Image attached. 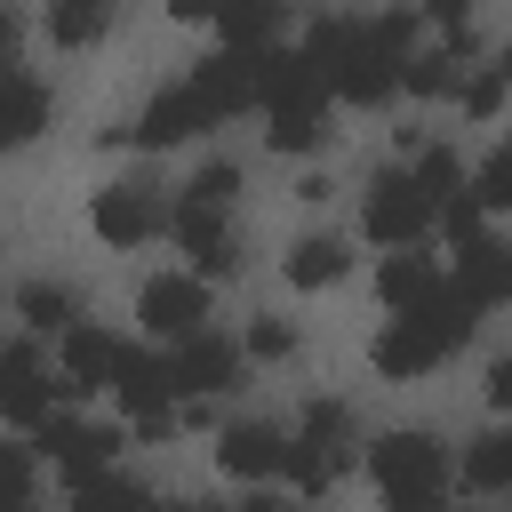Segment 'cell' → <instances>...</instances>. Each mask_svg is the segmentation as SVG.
<instances>
[{"mask_svg": "<svg viewBox=\"0 0 512 512\" xmlns=\"http://www.w3.org/2000/svg\"><path fill=\"white\" fill-rule=\"evenodd\" d=\"M184 200H208V208H232V200H240V168H232V160H208V168H200V176L184 184Z\"/></svg>", "mask_w": 512, "mask_h": 512, "instance_id": "f1b7e54d", "label": "cell"}, {"mask_svg": "<svg viewBox=\"0 0 512 512\" xmlns=\"http://www.w3.org/2000/svg\"><path fill=\"white\" fill-rule=\"evenodd\" d=\"M296 56L320 72L328 104H360L368 112V104H384L400 88V64L416 56V16L408 8H384V16H320Z\"/></svg>", "mask_w": 512, "mask_h": 512, "instance_id": "6da1fadb", "label": "cell"}, {"mask_svg": "<svg viewBox=\"0 0 512 512\" xmlns=\"http://www.w3.org/2000/svg\"><path fill=\"white\" fill-rule=\"evenodd\" d=\"M104 16L112 8H96V0H56L48 32H56V48H88V40H104Z\"/></svg>", "mask_w": 512, "mask_h": 512, "instance_id": "484cf974", "label": "cell"}, {"mask_svg": "<svg viewBox=\"0 0 512 512\" xmlns=\"http://www.w3.org/2000/svg\"><path fill=\"white\" fill-rule=\"evenodd\" d=\"M448 288H456L472 312L504 304V296H512V248H504V240H488V232H480V240H464V248H456V272H448Z\"/></svg>", "mask_w": 512, "mask_h": 512, "instance_id": "9a60e30c", "label": "cell"}, {"mask_svg": "<svg viewBox=\"0 0 512 512\" xmlns=\"http://www.w3.org/2000/svg\"><path fill=\"white\" fill-rule=\"evenodd\" d=\"M480 328V312L440 280L424 304H408V312H392L384 328H376V344H368V360L384 368V376H424V368H440L448 352H464V336Z\"/></svg>", "mask_w": 512, "mask_h": 512, "instance_id": "7a4b0ae2", "label": "cell"}, {"mask_svg": "<svg viewBox=\"0 0 512 512\" xmlns=\"http://www.w3.org/2000/svg\"><path fill=\"white\" fill-rule=\"evenodd\" d=\"M432 224H448V240H456V248H464V240H480V200H472V192H448V200H440V216H432Z\"/></svg>", "mask_w": 512, "mask_h": 512, "instance_id": "4dcf8cb0", "label": "cell"}, {"mask_svg": "<svg viewBox=\"0 0 512 512\" xmlns=\"http://www.w3.org/2000/svg\"><path fill=\"white\" fill-rule=\"evenodd\" d=\"M48 128V88L16 64H0V152H24Z\"/></svg>", "mask_w": 512, "mask_h": 512, "instance_id": "e0dca14e", "label": "cell"}, {"mask_svg": "<svg viewBox=\"0 0 512 512\" xmlns=\"http://www.w3.org/2000/svg\"><path fill=\"white\" fill-rule=\"evenodd\" d=\"M240 512H304V504H296V496H248Z\"/></svg>", "mask_w": 512, "mask_h": 512, "instance_id": "d590c367", "label": "cell"}, {"mask_svg": "<svg viewBox=\"0 0 512 512\" xmlns=\"http://www.w3.org/2000/svg\"><path fill=\"white\" fill-rule=\"evenodd\" d=\"M136 320H144V336H168V344L200 336V328H208V280H200V272H160V280H144Z\"/></svg>", "mask_w": 512, "mask_h": 512, "instance_id": "9c48e42d", "label": "cell"}, {"mask_svg": "<svg viewBox=\"0 0 512 512\" xmlns=\"http://www.w3.org/2000/svg\"><path fill=\"white\" fill-rule=\"evenodd\" d=\"M232 376H240V344H224L216 328L184 336L176 360H168V392H176V400H208V392H224Z\"/></svg>", "mask_w": 512, "mask_h": 512, "instance_id": "7c38bea8", "label": "cell"}, {"mask_svg": "<svg viewBox=\"0 0 512 512\" xmlns=\"http://www.w3.org/2000/svg\"><path fill=\"white\" fill-rule=\"evenodd\" d=\"M96 8H112V0H96Z\"/></svg>", "mask_w": 512, "mask_h": 512, "instance_id": "b9f144b4", "label": "cell"}, {"mask_svg": "<svg viewBox=\"0 0 512 512\" xmlns=\"http://www.w3.org/2000/svg\"><path fill=\"white\" fill-rule=\"evenodd\" d=\"M48 416H56V376L40 368L32 344H8V352H0V424L40 432Z\"/></svg>", "mask_w": 512, "mask_h": 512, "instance_id": "8fae6325", "label": "cell"}, {"mask_svg": "<svg viewBox=\"0 0 512 512\" xmlns=\"http://www.w3.org/2000/svg\"><path fill=\"white\" fill-rule=\"evenodd\" d=\"M456 104H464L472 120H496V104H504V72L488 64V72H472V80H456Z\"/></svg>", "mask_w": 512, "mask_h": 512, "instance_id": "f546056e", "label": "cell"}, {"mask_svg": "<svg viewBox=\"0 0 512 512\" xmlns=\"http://www.w3.org/2000/svg\"><path fill=\"white\" fill-rule=\"evenodd\" d=\"M464 192L480 200V216H512V136L480 160V176H464Z\"/></svg>", "mask_w": 512, "mask_h": 512, "instance_id": "cb8c5ba5", "label": "cell"}, {"mask_svg": "<svg viewBox=\"0 0 512 512\" xmlns=\"http://www.w3.org/2000/svg\"><path fill=\"white\" fill-rule=\"evenodd\" d=\"M8 56H16V8L0 0V64H8Z\"/></svg>", "mask_w": 512, "mask_h": 512, "instance_id": "8d00e7d4", "label": "cell"}, {"mask_svg": "<svg viewBox=\"0 0 512 512\" xmlns=\"http://www.w3.org/2000/svg\"><path fill=\"white\" fill-rule=\"evenodd\" d=\"M216 128V112H208V96H200V80H176V88H160L136 120H120V128H104V144H136V152H168V144H184V136H208Z\"/></svg>", "mask_w": 512, "mask_h": 512, "instance_id": "8992f818", "label": "cell"}, {"mask_svg": "<svg viewBox=\"0 0 512 512\" xmlns=\"http://www.w3.org/2000/svg\"><path fill=\"white\" fill-rule=\"evenodd\" d=\"M168 512H224V504H208V496H184V504H168Z\"/></svg>", "mask_w": 512, "mask_h": 512, "instance_id": "74e56055", "label": "cell"}, {"mask_svg": "<svg viewBox=\"0 0 512 512\" xmlns=\"http://www.w3.org/2000/svg\"><path fill=\"white\" fill-rule=\"evenodd\" d=\"M400 88H408L416 104L448 96V88H456V56H448V48H424V56H408V64H400Z\"/></svg>", "mask_w": 512, "mask_h": 512, "instance_id": "d4e9b609", "label": "cell"}, {"mask_svg": "<svg viewBox=\"0 0 512 512\" xmlns=\"http://www.w3.org/2000/svg\"><path fill=\"white\" fill-rule=\"evenodd\" d=\"M344 272H352V248L328 240V232H304V240L288 248V280H296V288H336Z\"/></svg>", "mask_w": 512, "mask_h": 512, "instance_id": "ffe728a7", "label": "cell"}, {"mask_svg": "<svg viewBox=\"0 0 512 512\" xmlns=\"http://www.w3.org/2000/svg\"><path fill=\"white\" fill-rule=\"evenodd\" d=\"M0 512H32V496H0Z\"/></svg>", "mask_w": 512, "mask_h": 512, "instance_id": "ab89813d", "label": "cell"}, {"mask_svg": "<svg viewBox=\"0 0 512 512\" xmlns=\"http://www.w3.org/2000/svg\"><path fill=\"white\" fill-rule=\"evenodd\" d=\"M216 32H224V48H272V32H280V0H224Z\"/></svg>", "mask_w": 512, "mask_h": 512, "instance_id": "44dd1931", "label": "cell"}, {"mask_svg": "<svg viewBox=\"0 0 512 512\" xmlns=\"http://www.w3.org/2000/svg\"><path fill=\"white\" fill-rule=\"evenodd\" d=\"M440 280H448L440 256H424V248H392L384 272H376V296H384V312H408V304H424Z\"/></svg>", "mask_w": 512, "mask_h": 512, "instance_id": "ac0fdd59", "label": "cell"}, {"mask_svg": "<svg viewBox=\"0 0 512 512\" xmlns=\"http://www.w3.org/2000/svg\"><path fill=\"white\" fill-rule=\"evenodd\" d=\"M464 488L472 496H504L512 488V432H488L464 448Z\"/></svg>", "mask_w": 512, "mask_h": 512, "instance_id": "7402d4cb", "label": "cell"}, {"mask_svg": "<svg viewBox=\"0 0 512 512\" xmlns=\"http://www.w3.org/2000/svg\"><path fill=\"white\" fill-rule=\"evenodd\" d=\"M112 360H120V344L104 336V328H64V368H56V392H112Z\"/></svg>", "mask_w": 512, "mask_h": 512, "instance_id": "2e32d148", "label": "cell"}, {"mask_svg": "<svg viewBox=\"0 0 512 512\" xmlns=\"http://www.w3.org/2000/svg\"><path fill=\"white\" fill-rule=\"evenodd\" d=\"M240 352H248V360H288V352H296V328H288V320H272V312H256V320H248V336H240Z\"/></svg>", "mask_w": 512, "mask_h": 512, "instance_id": "83f0119b", "label": "cell"}, {"mask_svg": "<svg viewBox=\"0 0 512 512\" xmlns=\"http://www.w3.org/2000/svg\"><path fill=\"white\" fill-rule=\"evenodd\" d=\"M368 480L384 488V504H392V512L432 504V496L448 488V448H440L432 432H384V440L368 448Z\"/></svg>", "mask_w": 512, "mask_h": 512, "instance_id": "277c9868", "label": "cell"}, {"mask_svg": "<svg viewBox=\"0 0 512 512\" xmlns=\"http://www.w3.org/2000/svg\"><path fill=\"white\" fill-rule=\"evenodd\" d=\"M168 232H176V248L192 256V272H200V280H232V272H240L232 208H208V200H176V208H168Z\"/></svg>", "mask_w": 512, "mask_h": 512, "instance_id": "ba28073f", "label": "cell"}, {"mask_svg": "<svg viewBox=\"0 0 512 512\" xmlns=\"http://www.w3.org/2000/svg\"><path fill=\"white\" fill-rule=\"evenodd\" d=\"M344 456H352V408L344 400H312L296 440H288V464L280 480H296V496H328L344 480Z\"/></svg>", "mask_w": 512, "mask_h": 512, "instance_id": "3957f363", "label": "cell"}, {"mask_svg": "<svg viewBox=\"0 0 512 512\" xmlns=\"http://www.w3.org/2000/svg\"><path fill=\"white\" fill-rule=\"evenodd\" d=\"M0 496H32V448L0 440Z\"/></svg>", "mask_w": 512, "mask_h": 512, "instance_id": "1f68e13d", "label": "cell"}, {"mask_svg": "<svg viewBox=\"0 0 512 512\" xmlns=\"http://www.w3.org/2000/svg\"><path fill=\"white\" fill-rule=\"evenodd\" d=\"M88 216H96V240H112V248H136V240H152L168 224V208H160L152 184H104Z\"/></svg>", "mask_w": 512, "mask_h": 512, "instance_id": "5bb4252c", "label": "cell"}, {"mask_svg": "<svg viewBox=\"0 0 512 512\" xmlns=\"http://www.w3.org/2000/svg\"><path fill=\"white\" fill-rule=\"evenodd\" d=\"M408 512H456V504H448V496H432V504H408Z\"/></svg>", "mask_w": 512, "mask_h": 512, "instance_id": "f35d334b", "label": "cell"}, {"mask_svg": "<svg viewBox=\"0 0 512 512\" xmlns=\"http://www.w3.org/2000/svg\"><path fill=\"white\" fill-rule=\"evenodd\" d=\"M496 72H504V88H512V56H504V64H496Z\"/></svg>", "mask_w": 512, "mask_h": 512, "instance_id": "60d3db41", "label": "cell"}, {"mask_svg": "<svg viewBox=\"0 0 512 512\" xmlns=\"http://www.w3.org/2000/svg\"><path fill=\"white\" fill-rule=\"evenodd\" d=\"M16 320H24L32 336H64V328L80 320V296H72L64 280H24V288H16Z\"/></svg>", "mask_w": 512, "mask_h": 512, "instance_id": "d6986e66", "label": "cell"}, {"mask_svg": "<svg viewBox=\"0 0 512 512\" xmlns=\"http://www.w3.org/2000/svg\"><path fill=\"white\" fill-rule=\"evenodd\" d=\"M112 400L128 408V424H136V440H168L176 432V392H168V360H152V352H128L120 344V360H112Z\"/></svg>", "mask_w": 512, "mask_h": 512, "instance_id": "52a82bcc", "label": "cell"}, {"mask_svg": "<svg viewBox=\"0 0 512 512\" xmlns=\"http://www.w3.org/2000/svg\"><path fill=\"white\" fill-rule=\"evenodd\" d=\"M424 8H432V16H440V32H448V24H464V16H472V0H424Z\"/></svg>", "mask_w": 512, "mask_h": 512, "instance_id": "e575fe53", "label": "cell"}, {"mask_svg": "<svg viewBox=\"0 0 512 512\" xmlns=\"http://www.w3.org/2000/svg\"><path fill=\"white\" fill-rule=\"evenodd\" d=\"M72 512H168V504H160V496H144L136 480H120V472H104V480L72 488Z\"/></svg>", "mask_w": 512, "mask_h": 512, "instance_id": "603a6c76", "label": "cell"}, {"mask_svg": "<svg viewBox=\"0 0 512 512\" xmlns=\"http://www.w3.org/2000/svg\"><path fill=\"white\" fill-rule=\"evenodd\" d=\"M168 16H176V24H216L224 0H168Z\"/></svg>", "mask_w": 512, "mask_h": 512, "instance_id": "836d02e7", "label": "cell"}, {"mask_svg": "<svg viewBox=\"0 0 512 512\" xmlns=\"http://www.w3.org/2000/svg\"><path fill=\"white\" fill-rule=\"evenodd\" d=\"M408 176H416V184H424V200H432V208H440V200H448V192H464V160H456V152H448V144H424V152H416V168H408Z\"/></svg>", "mask_w": 512, "mask_h": 512, "instance_id": "4316f807", "label": "cell"}, {"mask_svg": "<svg viewBox=\"0 0 512 512\" xmlns=\"http://www.w3.org/2000/svg\"><path fill=\"white\" fill-rule=\"evenodd\" d=\"M488 408H504V416H512V352L488 368Z\"/></svg>", "mask_w": 512, "mask_h": 512, "instance_id": "d6a6232c", "label": "cell"}, {"mask_svg": "<svg viewBox=\"0 0 512 512\" xmlns=\"http://www.w3.org/2000/svg\"><path fill=\"white\" fill-rule=\"evenodd\" d=\"M216 464H224L232 480H280V464H288V432L264 424V416H232V424L216 432Z\"/></svg>", "mask_w": 512, "mask_h": 512, "instance_id": "4fadbf2b", "label": "cell"}, {"mask_svg": "<svg viewBox=\"0 0 512 512\" xmlns=\"http://www.w3.org/2000/svg\"><path fill=\"white\" fill-rule=\"evenodd\" d=\"M432 200H424V184L408 176V168H376L368 176V208H360V232L376 240V248H424V232H432Z\"/></svg>", "mask_w": 512, "mask_h": 512, "instance_id": "5b68a950", "label": "cell"}, {"mask_svg": "<svg viewBox=\"0 0 512 512\" xmlns=\"http://www.w3.org/2000/svg\"><path fill=\"white\" fill-rule=\"evenodd\" d=\"M40 448H48V464L64 472V488H88V480L112 472L120 432H112V424H72V416L56 424V416H48V424H40Z\"/></svg>", "mask_w": 512, "mask_h": 512, "instance_id": "30bf717a", "label": "cell"}]
</instances>
